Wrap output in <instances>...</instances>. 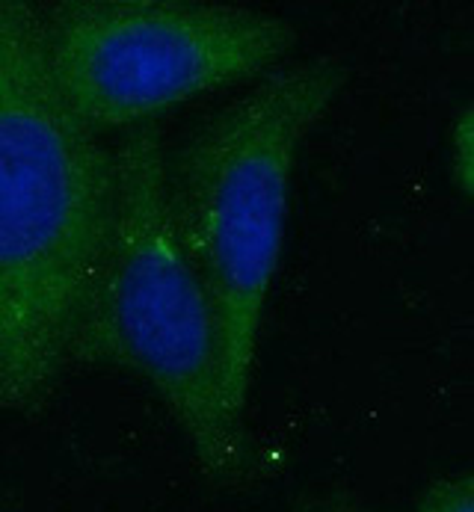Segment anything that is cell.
<instances>
[{"mask_svg": "<svg viewBox=\"0 0 474 512\" xmlns=\"http://www.w3.org/2000/svg\"><path fill=\"white\" fill-rule=\"evenodd\" d=\"M48 69L98 137L258 77L297 45L291 21L226 3L63 0L39 6Z\"/></svg>", "mask_w": 474, "mask_h": 512, "instance_id": "cell-4", "label": "cell"}, {"mask_svg": "<svg viewBox=\"0 0 474 512\" xmlns=\"http://www.w3.org/2000/svg\"><path fill=\"white\" fill-rule=\"evenodd\" d=\"M451 172L460 190L474 202V101L460 113L451 131Z\"/></svg>", "mask_w": 474, "mask_h": 512, "instance_id": "cell-6", "label": "cell"}, {"mask_svg": "<svg viewBox=\"0 0 474 512\" xmlns=\"http://www.w3.org/2000/svg\"><path fill=\"white\" fill-rule=\"evenodd\" d=\"M347 83L317 57L267 74L166 160L169 217L208 296L223 397L243 424L303 140Z\"/></svg>", "mask_w": 474, "mask_h": 512, "instance_id": "cell-2", "label": "cell"}, {"mask_svg": "<svg viewBox=\"0 0 474 512\" xmlns=\"http://www.w3.org/2000/svg\"><path fill=\"white\" fill-rule=\"evenodd\" d=\"M116 193L113 148L66 107L42 12L0 0V409L33 415L72 365Z\"/></svg>", "mask_w": 474, "mask_h": 512, "instance_id": "cell-1", "label": "cell"}, {"mask_svg": "<svg viewBox=\"0 0 474 512\" xmlns=\"http://www.w3.org/2000/svg\"><path fill=\"white\" fill-rule=\"evenodd\" d=\"M113 160L110 228L80 305L72 365L116 367L143 379L199 468L232 483L246 468V433L223 397L208 296L172 228L169 157L158 125L122 134Z\"/></svg>", "mask_w": 474, "mask_h": 512, "instance_id": "cell-3", "label": "cell"}, {"mask_svg": "<svg viewBox=\"0 0 474 512\" xmlns=\"http://www.w3.org/2000/svg\"><path fill=\"white\" fill-rule=\"evenodd\" d=\"M412 512H474V474L433 480Z\"/></svg>", "mask_w": 474, "mask_h": 512, "instance_id": "cell-5", "label": "cell"}]
</instances>
